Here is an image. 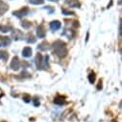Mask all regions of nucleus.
<instances>
[{"mask_svg":"<svg viewBox=\"0 0 122 122\" xmlns=\"http://www.w3.org/2000/svg\"><path fill=\"white\" fill-rule=\"evenodd\" d=\"M101 88H102V81L100 80V81L98 82V86H97V89H99V90H100Z\"/></svg>","mask_w":122,"mask_h":122,"instance_id":"5701e85b","label":"nucleus"},{"mask_svg":"<svg viewBox=\"0 0 122 122\" xmlns=\"http://www.w3.org/2000/svg\"><path fill=\"white\" fill-rule=\"evenodd\" d=\"M23 100H24L26 103H29L30 100H31V96H30L29 94H24V95H23Z\"/></svg>","mask_w":122,"mask_h":122,"instance_id":"aec40b11","label":"nucleus"},{"mask_svg":"<svg viewBox=\"0 0 122 122\" xmlns=\"http://www.w3.org/2000/svg\"><path fill=\"white\" fill-rule=\"evenodd\" d=\"M32 101H33V103H34V106H35V107L40 106V100H39V98H38V97H35Z\"/></svg>","mask_w":122,"mask_h":122,"instance_id":"412c9836","label":"nucleus"},{"mask_svg":"<svg viewBox=\"0 0 122 122\" xmlns=\"http://www.w3.org/2000/svg\"><path fill=\"white\" fill-rule=\"evenodd\" d=\"M21 25H22L23 28H25V29H29L30 27L32 26V23L30 22V21H22Z\"/></svg>","mask_w":122,"mask_h":122,"instance_id":"a211bd4d","label":"nucleus"},{"mask_svg":"<svg viewBox=\"0 0 122 122\" xmlns=\"http://www.w3.org/2000/svg\"><path fill=\"white\" fill-rule=\"evenodd\" d=\"M35 62L38 69H45L48 66V56H45L43 58L41 54H38L36 56Z\"/></svg>","mask_w":122,"mask_h":122,"instance_id":"f03ea898","label":"nucleus"},{"mask_svg":"<svg viewBox=\"0 0 122 122\" xmlns=\"http://www.w3.org/2000/svg\"><path fill=\"white\" fill-rule=\"evenodd\" d=\"M19 66H20L19 59L15 56V57H14L13 60H12L11 65H10V67H11V69H13V70H18V69H19Z\"/></svg>","mask_w":122,"mask_h":122,"instance_id":"7ed1b4c3","label":"nucleus"},{"mask_svg":"<svg viewBox=\"0 0 122 122\" xmlns=\"http://www.w3.org/2000/svg\"><path fill=\"white\" fill-rule=\"evenodd\" d=\"M61 26H62V24H61V22L59 20H54V21L50 22V29L52 31H57V30H59L61 28Z\"/></svg>","mask_w":122,"mask_h":122,"instance_id":"0eeeda50","label":"nucleus"},{"mask_svg":"<svg viewBox=\"0 0 122 122\" xmlns=\"http://www.w3.org/2000/svg\"><path fill=\"white\" fill-rule=\"evenodd\" d=\"M62 12H63V14H65V15H74V13H73V12L66 11V9H63V10H62Z\"/></svg>","mask_w":122,"mask_h":122,"instance_id":"4be33fe9","label":"nucleus"},{"mask_svg":"<svg viewBox=\"0 0 122 122\" xmlns=\"http://www.w3.org/2000/svg\"><path fill=\"white\" fill-rule=\"evenodd\" d=\"M13 38L16 41V40H20L22 38V33L19 31V30H15V31L13 32Z\"/></svg>","mask_w":122,"mask_h":122,"instance_id":"ddd939ff","label":"nucleus"},{"mask_svg":"<svg viewBox=\"0 0 122 122\" xmlns=\"http://www.w3.org/2000/svg\"><path fill=\"white\" fill-rule=\"evenodd\" d=\"M27 41L29 43H34V42H36V39H35V37L33 35H29V40Z\"/></svg>","mask_w":122,"mask_h":122,"instance_id":"6ab92c4d","label":"nucleus"},{"mask_svg":"<svg viewBox=\"0 0 122 122\" xmlns=\"http://www.w3.org/2000/svg\"><path fill=\"white\" fill-rule=\"evenodd\" d=\"M12 28L9 27V26H6V25H0V31L3 32V33H7L9 32Z\"/></svg>","mask_w":122,"mask_h":122,"instance_id":"2eb2a0df","label":"nucleus"},{"mask_svg":"<svg viewBox=\"0 0 122 122\" xmlns=\"http://www.w3.org/2000/svg\"><path fill=\"white\" fill-rule=\"evenodd\" d=\"M66 3L73 8H79L80 7V2L79 0H66Z\"/></svg>","mask_w":122,"mask_h":122,"instance_id":"9d476101","label":"nucleus"},{"mask_svg":"<svg viewBox=\"0 0 122 122\" xmlns=\"http://www.w3.org/2000/svg\"><path fill=\"white\" fill-rule=\"evenodd\" d=\"M49 48H50L49 43H48V42H46V41L41 42V43L38 46V49H39V50H41V51H46V50H48Z\"/></svg>","mask_w":122,"mask_h":122,"instance_id":"f8f14e48","label":"nucleus"},{"mask_svg":"<svg viewBox=\"0 0 122 122\" xmlns=\"http://www.w3.org/2000/svg\"><path fill=\"white\" fill-rule=\"evenodd\" d=\"M8 9H9V6L5 2H3L2 0H0V16L3 15L8 11Z\"/></svg>","mask_w":122,"mask_h":122,"instance_id":"6e6552de","label":"nucleus"},{"mask_svg":"<svg viewBox=\"0 0 122 122\" xmlns=\"http://www.w3.org/2000/svg\"><path fill=\"white\" fill-rule=\"evenodd\" d=\"M3 122H5V121H3Z\"/></svg>","mask_w":122,"mask_h":122,"instance_id":"393cba45","label":"nucleus"},{"mask_svg":"<svg viewBox=\"0 0 122 122\" xmlns=\"http://www.w3.org/2000/svg\"><path fill=\"white\" fill-rule=\"evenodd\" d=\"M22 56L25 57V58H29L32 56V48L31 47H25L23 50H22Z\"/></svg>","mask_w":122,"mask_h":122,"instance_id":"9b49d317","label":"nucleus"},{"mask_svg":"<svg viewBox=\"0 0 122 122\" xmlns=\"http://www.w3.org/2000/svg\"><path fill=\"white\" fill-rule=\"evenodd\" d=\"M88 81H89L90 84H93L95 82V73L94 72L89 73V75H88Z\"/></svg>","mask_w":122,"mask_h":122,"instance_id":"dca6fc26","label":"nucleus"},{"mask_svg":"<svg viewBox=\"0 0 122 122\" xmlns=\"http://www.w3.org/2000/svg\"><path fill=\"white\" fill-rule=\"evenodd\" d=\"M9 57V54L5 51H0V59L3 60V61H7Z\"/></svg>","mask_w":122,"mask_h":122,"instance_id":"4468645a","label":"nucleus"},{"mask_svg":"<svg viewBox=\"0 0 122 122\" xmlns=\"http://www.w3.org/2000/svg\"><path fill=\"white\" fill-rule=\"evenodd\" d=\"M53 51L58 57L65 58L67 54L66 44L65 42H63L62 41H57L53 43Z\"/></svg>","mask_w":122,"mask_h":122,"instance_id":"f257e3e1","label":"nucleus"},{"mask_svg":"<svg viewBox=\"0 0 122 122\" xmlns=\"http://www.w3.org/2000/svg\"><path fill=\"white\" fill-rule=\"evenodd\" d=\"M54 103L56 105H63L66 103V98L65 96H62V95H58L57 97L54 98Z\"/></svg>","mask_w":122,"mask_h":122,"instance_id":"1a4fd4ad","label":"nucleus"},{"mask_svg":"<svg viewBox=\"0 0 122 122\" xmlns=\"http://www.w3.org/2000/svg\"><path fill=\"white\" fill-rule=\"evenodd\" d=\"M49 1H53V2H56V1H58V0H49Z\"/></svg>","mask_w":122,"mask_h":122,"instance_id":"b1692460","label":"nucleus"},{"mask_svg":"<svg viewBox=\"0 0 122 122\" xmlns=\"http://www.w3.org/2000/svg\"><path fill=\"white\" fill-rule=\"evenodd\" d=\"M37 35H38V37L40 39H43L45 37L46 32H45V28H44V26L42 24L38 27V29H37Z\"/></svg>","mask_w":122,"mask_h":122,"instance_id":"39448f33","label":"nucleus"},{"mask_svg":"<svg viewBox=\"0 0 122 122\" xmlns=\"http://www.w3.org/2000/svg\"><path fill=\"white\" fill-rule=\"evenodd\" d=\"M29 3L33 5H41L44 3V0H29Z\"/></svg>","mask_w":122,"mask_h":122,"instance_id":"f3484780","label":"nucleus"},{"mask_svg":"<svg viewBox=\"0 0 122 122\" xmlns=\"http://www.w3.org/2000/svg\"><path fill=\"white\" fill-rule=\"evenodd\" d=\"M11 43V39L8 37L0 36V47H6Z\"/></svg>","mask_w":122,"mask_h":122,"instance_id":"423d86ee","label":"nucleus"},{"mask_svg":"<svg viewBox=\"0 0 122 122\" xmlns=\"http://www.w3.org/2000/svg\"><path fill=\"white\" fill-rule=\"evenodd\" d=\"M28 12H29V9H28L27 7H23L22 9H20V10H18V11L14 12V13H13V15L20 18V17H22V16L26 15L28 14Z\"/></svg>","mask_w":122,"mask_h":122,"instance_id":"20e7f679","label":"nucleus"}]
</instances>
